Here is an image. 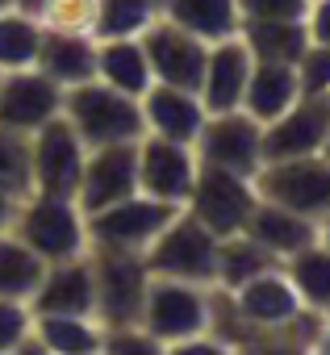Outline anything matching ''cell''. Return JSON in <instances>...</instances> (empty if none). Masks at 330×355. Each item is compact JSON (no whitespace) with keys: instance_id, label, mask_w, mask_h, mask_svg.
I'll use <instances>...</instances> for the list:
<instances>
[{"instance_id":"obj_35","label":"cell","mask_w":330,"mask_h":355,"mask_svg":"<svg viewBox=\"0 0 330 355\" xmlns=\"http://www.w3.org/2000/svg\"><path fill=\"white\" fill-rule=\"evenodd\" d=\"M293 67H297L301 96H330V46L309 42Z\"/></svg>"},{"instance_id":"obj_11","label":"cell","mask_w":330,"mask_h":355,"mask_svg":"<svg viewBox=\"0 0 330 355\" xmlns=\"http://www.w3.org/2000/svg\"><path fill=\"white\" fill-rule=\"evenodd\" d=\"M230 297H234L238 313L247 318V326L255 334V351H276L280 330L305 309L301 297H297V288H293V280L284 276L280 263L268 268V272H259V276H251L247 284L230 288Z\"/></svg>"},{"instance_id":"obj_10","label":"cell","mask_w":330,"mask_h":355,"mask_svg":"<svg viewBox=\"0 0 330 355\" xmlns=\"http://www.w3.org/2000/svg\"><path fill=\"white\" fill-rule=\"evenodd\" d=\"M193 146H197V159L205 167H226V171H238V175H255L263 167V121H255L247 109L209 113Z\"/></svg>"},{"instance_id":"obj_12","label":"cell","mask_w":330,"mask_h":355,"mask_svg":"<svg viewBox=\"0 0 330 355\" xmlns=\"http://www.w3.org/2000/svg\"><path fill=\"white\" fill-rule=\"evenodd\" d=\"M197 171H201V159L193 142H172V138H155V134L138 138V193L184 209L197 184Z\"/></svg>"},{"instance_id":"obj_5","label":"cell","mask_w":330,"mask_h":355,"mask_svg":"<svg viewBox=\"0 0 330 355\" xmlns=\"http://www.w3.org/2000/svg\"><path fill=\"white\" fill-rule=\"evenodd\" d=\"M180 209L168 201H155L146 193H130L96 214H88V251H146L159 230Z\"/></svg>"},{"instance_id":"obj_42","label":"cell","mask_w":330,"mask_h":355,"mask_svg":"<svg viewBox=\"0 0 330 355\" xmlns=\"http://www.w3.org/2000/svg\"><path fill=\"white\" fill-rule=\"evenodd\" d=\"M17 5V0H0V9H13Z\"/></svg>"},{"instance_id":"obj_34","label":"cell","mask_w":330,"mask_h":355,"mask_svg":"<svg viewBox=\"0 0 330 355\" xmlns=\"http://www.w3.org/2000/svg\"><path fill=\"white\" fill-rule=\"evenodd\" d=\"M34 351V309L30 301L0 297V355Z\"/></svg>"},{"instance_id":"obj_21","label":"cell","mask_w":330,"mask_h":355,"mask_svg":"<svg viewBox=\"0 0 330 355\" xmlns=\"http://www.w3.org/2000/svg\"><path fill=\"white\" fill-rule=\"evenodd\" d=\"M38 71H46L59 88H76L84 80H96V38L92 34H42Z\"/></svg>"},{"instance_id":"obj_39","label":"cell","mask_w":330,"mask_h":355,"mask_svg":"<svg viewBox=\"0 0 330 355\" xmlns=\"http://www.w3.org/2000/svg\"><path fill=\"white\" fill-rule=\"evenodd\" d=\"M318 243H322V247L330 251V214H326V218L318 222Z\"/></svg>"},{"instance_id":"obj_20","label":"cell","mask_w":330,"mask_h":355,"mask_svg":"<svg viewBox=\"0 0 330 355\" xmlns=\"http://www.w3.org/2000/svg\"><path fill=\"white\" fill-rule=\"evenodd\" d=\"M247 234H251L263 251H272V255L284 263V259L297 255L301 247L318 243V222L259 197V205H255V214H251V222H247Z\"/></svg>"},{"instance_id":"obj_13","label":"cell","mask_w":330,"mask_h":355,"mask_svg":"<svg viewBox=\"0 0 330 355\" xmlns=\"http://www.w3.org/2000/svg\"><path fill=\"white\" fill-rule=\"evenodd\" d=\"M155 84H176V88H201V71H205V55L209 42H201L197 34H189L184 26H176L172 17H155L142 34Z\"/></svg>"},{"instance_id":"obj_16","label":"cell","mask_w":330,"mask_h":355,"mask_svg":"<svg viewBox=\"0 0 330 355\" xmlns=\"http://www.w3.org/2000/svg\"><path fill=\"white\" fill-rule=\"evenodd\" d=\"M330 134V96H297L280 117L263 121V163L318 155Z\"/></svg>"},{"instance_id":"obj_32","label":"cell","mask_w":330,"mask_h":355,"mask_svg":"<svg viewBox=\"0 0 330 355\" xmlns=\"http://www.w3.org/2000/svg\"><path fill=\"white\" fill-rule=\"evenodd\" d=\"M96 13H101V0H42L34 17L42 21V30L96 38Z\"/></svg>"},{"instance_id":"obj_33","label":"cell","mask_w":330,"mask_h":355,"mask_svg":"<svg viewBox=\"0 0 330 355\" xmlns=\"http://www.w3.org/2000/svg\"><path fill=\"white\" fill-rule=\"evenodd\" d=\"M0 189L26 197L30 193V134L0 125Z\"/></svg>"},{"instance_id":"obj_19","label":"cell","mask_w":330,"mask_h":355,"mask_svg":"<svg viewBox=\"0 0 330 355\" xmlns=\"http://www.w3.org/2000/svg\"><path fill=\"white\" fill-rule=\"evenodd\" d=\"M251 67H255V55L247 51V42L234 34V38H222L209 46L205 55V71H201V101L209 113H222V109H243V92H247V80H251Z\"/></svg>"},{"instance_id":"obj_18","label":"cell","mask_w":330,"mask_h":355,"mask_svg":"<svg viewBox=\"0 0 330 355\" xmlns=\"http://www.w3.org/2000/svg\"><path fill=\"white\" fill-rule=\"evenodd\" d=\"M34 313H88L96 318V276H92V255L80 259H63V263H46L34 297H30Z\"/></svg>"},{"instance_id":"obj_26","label":"cell","mask_w":330,"mask_h":355,"mask_svg":"<svg viewBox=\"0 0 330 355\" xmlns=\"http://www.w3.org/2000/svg\"><path fill=\"white\" fill-rule=\"evenodd\" d=\"M238 38L263 63H297L301 51L309 46L305 17H297V21H243L238 26Z\"/></svg>"},{"instance_id":"obj_7","label":"cell","mask_w":330,"mask_h":355,"mask_svg":"<svg viewBox=\"0 0 330 355\" xmlns=\"http://www.w3.org/2000/svg\"><path fill=\"white\" fill-rule=\"evenodd\" d=\"M92 276H96V322L105 330L138 326L150 268L138 251H88Z\"/></svg>"},{"instance_id":"obj_15","label":"cell","mask_w":330,"mask_h":355,"mask_svg":"<svg viewBox=\"0 0 330 355\" xmlns=\"http://www.w3.org/2000/svg\"><path fill=\"white\" fill-rule=\"evenodd\" d=\"M138 193V142H113V146H92L84 159V175L76 201L84 214H96L121 197Z\"/></svg>"},{"instance_id":"obj_23","label":"cell","mask_w":330,"mask_h":355,"mask_svg":"<svg viewBox=\"0 0 330 355\" xmlns=\"http://www.w3.org/2000/svg\"><path fill=\"white\" fill-rule=\"evenodd\" d=\"M34 351L51 355L105 351V326L88 313H34Z\"/></svg>"},{"instance_id":"obj_9","label":"cell","mask_w":330,"mask_h":355,"mask_svg":"<svg viewBox=\"0 0 330 355\" xmlns=\"http://www.w3.org/2000/svg\"><path fill=\"white\" fill-rule=\"evenodd\" d=\"M84 159H88L84 138L59 113L55 121H46L42 130L30 134V193L76 197L80 175H84Z\"/></svg>"},{"instance_id":"obj_36","label":"cell","mask_w":330,"mask_h":355,"mask_svg":"<svg viewBox=\"0 0 330 355\" xmlns=\"http://www.w3.org/2000/svg\"><path fill=\"white\" fill-rule=\"evenodd\" d=\"M309 0H238L243 21H297L305 17Z\"/></svg>"},{"instance_id":"obj_41","label":"cell","mask_w":330,"mask_h":355,"mask_svg":"<svg viewBox=\"0 0 330 355\" xmlns=\"http://www.w3.org/2000/svg\"><path fill=\"white\" fill-rule=\"evenodd\" d=\"M318 155H322V159L330 163V134H326V142H322V150H318Z\"/></svg>"},{"instance_id":"obj_14","label":"cell","mask_w":330,"mask_h":355,"mask_svg":"<svg viewBox=\"0 0 330 355\" xmlns=\"http://www.w3.org/2000/svg\"><path fill=\"white\" fill-rule=\"evenodd\" d=\"M63 92L46 71L21 67V71H0V125L17 134H34L46 121L63 113Z\"/></svg>"},{"instance_id":"obj_27","label":"cell","mask_w":330,"mask_h":355,"mask_svg":"<svg viewBox=\"0 0 330 355\" xmlns=\"http://www.w3.org/2000/svg\"><path fill=\"white\" fill-rule=\"evenodd\" d=\"M280 268H284V276L293 280L301 305L330 318V251H326L322 243H309V247H301L297 255H288Z\"/></svg>"},{"instance_id":"obj_38","label":"cell","mask_w":330,"mask_h":355,"mask_svg":"<svg viewBox=\"0 0 330 355\" xmlns=\"http://www.w3.org/2000/svg\"><path fill=\"white\" fill-rule=\"evenodd\" d=\"M17 201H21V197H13V193H5V189H0V230H9V226H13Z\"/></svg>"},{"instance_id":"obj_17","label":"cell","mask_w":330,"mask_h":355,"mask_svg":"<svg viewBox=\"0 0 330 355\" xmlns=\"http://www.w3.org/2000/svg\"><path fill=\"white\" fill-rule=\"evenodd\" d=\"M142 125L155 138H172V142H197L209 109L201 101V92L193 88H176V84H150L142 96Z\"/></svg>"},{"instance_id":"obj_24","label":"cell","mask_w":330,"mask_h":355,"mask_svg":"<svg viewBox=\"0 0 330 355\" xmlns=\"http://www.w3.org/2000/svg\"><path fill=\"white\" fill-rule=\"evenodd\" d=\"M297 96H301V84H297V67L293 63H263V59H255L247 92H243V109L255 121L280 117Z\"/></svg>"},{"instance_id":"obj_25","label":"cell","mask_w":330,"mask_h":355,"mask_svg":"<svg viewBox=\"0 0 330 355\" xmlns=\"http://www.w3.org/2000/svg\"><path fill=\"white\" fill-rule=\"evenodd\" d=\"M163 17H172L201 42H222L234 38L243 17H238V0H163Z\"/></svg>"},{"instance_id":"obj_2","label":"cell","mask_w":330,"mask_h":355,"mask_svg":"<svg viewBox=\"0 0 330 355\" xmlns=\"http://www.w3.org/2000/svg\"><path fill=\"white\" fill-rule=\"evenodd\" d=\"M42 263H63L88 255V214L76 197H46L26 193L17 201L13 226H9Z\"/></svg>"},{"instance_id":"obj_6","label":"cell","mask_w":330,"mask_h":355,"mask_svg":"<svg viewBox=\"0 0 330 355\" xmlns=\"http://www.w3.org/2000/svg\"><path fill=\"white\" fill-rule=\"evenodd\" d=\"M255 193L263 201H276L301 218L322 222L330 214V163L322 155H297V159H268L255 171Z\"/></svg>"},{"instance_id":"obj_30","label":"cell","mask_w":330,"mask_h":355,"mask_svg":"<svg viewBox=\"0 0 330 355\" xmlns=\"http://www.w3.org/2000/svg\"><path fill=\"white\" fill-rule=\"evenodd\" d=\"M42 272H46V263L13 230H0V297L30 301L38 280H42Z\"/></svg>"},{"instance_id":"obj_8","label":"cell","mask_w":330,"mask_h":355,"mask_svg":"<svg viewBox=\"0 0 330 355\" xmlns=\"http://www.w3.org/2000/svg\"><path fill=\"white\" fill-rule=\"evenodd\" d=\"M255 205H259L255 175H238V171L205 167V163H201L197 184H193V193H189V201H184V209H189L197 222H205L218 239L247 230Z\"/></svg>"},{"instance_id":"obj_40","label":"cell","mask_w":330,"mask_h":355,"mask_svg":"<svg viewBox=\"0 0 330 355\" xmlns=\"http://www.w3.org/2000/svg\"><path fill=\"white\" fill-rule=\"evenodd\" d=\"M38 5L42 0H17V9H26V13H38Z\"/></svg>"},{"instance_id":"obj_31","label":"cell","mask_w":330,"mask_h":355,"mask_svg":"<svg viewBox=\"0 0 330 355\" xmlns=\"http://www.w3.org/2000/svg\"><path fill=\"white\" fill-rule=\"evenodd\" d=\"M155 17H163V0H101L96 38H138Z\"/></svg>"},{"instance_id":"obj_29","label":"cell","mask_w":330,"mask_h":355,"mask_svg":"<svg viewBox=\"0 0 330 355\" xmlns=\"http://www.w3.org/2000/svg\"><path fill=\"white\" fill-rule=\"evenodd\" d=\"M276 263L280 259L272 251H263L247 230H238V234H226L222 247H218V276H214V284L218 288H238V284H247L251 276H259V272H268Z\"/></svg>"},{"instance_id":"obj_3","label":"cell","mask_w":330,"mask_h":355,"mask_svg":"<svg viewBox=\"0 0 330 355\" xmlns=\"http://www.w3.org/2000/svg\"><path fill=\"white\" fill-rule=\"evenodd\" d=\"M63 117L84 138V146H113V142H138L146 134L142 105L130 92H117L105 80H84L63 92Z\"/></svg>"},{"instance_id":"obj_28","label":"cell","mask_w":330,"mask_h":355,"mask_svg":"<svg viewBox=\"0 0 330 355\" xmlns=\"http://www.w3.org/2000/svg\"><path fill=\"white\" fill-rule=\"evenodd\" d=\"M42 21L26 9H0V71H21L38 63L42 51Z\"/></svg>"},{"instance_id":"obj_22","label":"cell","mask_w":330,"mask_h":355,"mask_svg":"<svg viewBox=\"0 0 330 355\" xmlns=\"http://www.w3.org/2000/svg\"><path fill=\"white\" fill-rule=\"evenodd\" d=\"M96 80L113 84L117 92L142 96L155 84L142 38H96Z\"/></svg>"},{"instance_id":"obj_37","label":"cell","mask_w":330,"mask_h":355,"mask_svg":"<svg viewBox=\"0 0 330 355\" xmlns=\"http://www.w3.org/2000/svg\"><path fill=\"white\" fill-rule=\"evenodd\" d=\"M305 30H309V42L330 46V0H309V9H305Z\"/></svg>"},{"instance_id":"obj_4","label":"cell","mask_w":330,"mask_h":355,"mask_svg":"<svg viewBox=\"0 0 330 355\" xmlns=\"http://www.w3.org/2000/svg\"><path fill=\"white\" fill-rule=\"evenodd\" d=\"M218 247L222 239L197 222L189 209H180L168 226L159 230V239L142 251L150 276H172V280H189V284H214L218 276Z\"/></svg>"},{"instance_id":"obj_1","label":"cell","mask_w":330,"mask_h":355,"mask_svg":"<svg viewBox=\"0 0 330 355\" xmlns=\"http://www.w3.org/2000/svg\"><path fill=\"white\" fill-rule=\"evenodd\" d=\"M138 326L159 343V351H222L209 338V284L150 276Z\"/></svg>"}]
</instances>
